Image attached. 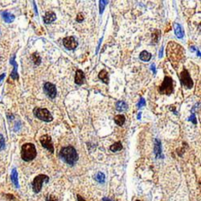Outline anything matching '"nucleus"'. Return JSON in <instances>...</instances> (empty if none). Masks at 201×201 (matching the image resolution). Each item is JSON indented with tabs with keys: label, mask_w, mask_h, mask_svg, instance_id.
<instances>
[{
	"label": "nucleus",
	"mask_w": 201,
	"mask_h": 201,
	"mask_svg": "<svg viewBox=\"0 0 201 201\" xmlns=\"http://www.w3.org/2000/svg\"><path fill=\"white\" fill-rule=\"evenodd\" d=\"M10 64L13 66V71L11 73L10 77L12 80H18L19 79V74H18V64L15 61V55L14 54L12 57H11Z\"/></svg>",
	"instance_id": "11"
},
{
	"label": "nucleus",
	"mask_w": 201,
	"mask_h": 201,
	"mask_svg": "<svg viewBox=\"0 0 201 201\" xmlns=\"http://www.w3.org/2000/svg\"><path fill=\"white\" fill-rule=\"evenodd\" d=\"M46 201H58V200L54 195H48V196H47Z\"/></svg>",
	"instance_id": "29"
},
{
	"label": "nucleus",
	"mask_w": 201,
	"mask_h": 201,
	"mask_svg": "<svg viewBox=\"0 0 201 201\" xmlns=\"http://www.w3.org/2000/svg\"><path fill=\"white\" fill-rule=\"evenodd\" d=\"M141 115H142V113H141V112L139 113V114H138V117H137V118L139 119V120H140V118H141Z\"/></svg>",
	"instance_id": "36"
},
{
	"label": "nucleus",
	"mask_w": 201,
	"mask_h": 201,
	"mask_svg": "<svg viewBox=\"0 0 201 201\" xmlns=\"http://www.w3.org/2000/svg\"><path fill=\"white\" fill-rule=\"evenodd\" d=\"M83 20H84V15H83V14L79 13L77 15V16H76V21H77L78 23H81V22H82Z\"/></svg>",
	"instance_id": "27"
},
{
	"label": "nucleus",
	"mask_w": 201,
	"mask_h": 201,
	"mask_svg": "<svg viewBox=\"0 0 201 201\" xmlns=\"http://www.w3.org/2000/svg\"><path fill=\"white\" fill-rule=\"evenodd\" d=\"M85 81V74L81 70H76V76H75V83L78 85H81L84 83Z\"/></svg>",
	"instance_id": "13"
},
{
	"label": "nucleus",
	"mask_w": 201,
	"mask_h": 201,
	"mask_svg": "<svg viewBox=\"0 0 201 201\" xmlns=\"http://www.w3.org/2000/svg\"><path fill=\"white\" fill-rule=\"evenodd\" d=\"M60 156L66 163L73 166L77 160H78V155L76 149L72 146H66L61 149L60 152Z\"/></svg>",
	"instance_id": "2"
},
{
	"label": "nucleus",
	"mask_w": 201,
	"mask_h": 201,
	"mask_svg": "<svg viewBox=\"0 0 201 201\" xmlns=\"http://www.w3.org/2000/svg\"><path fill=\"white\" fill-rule=\"evenodd\" d=\"M179 79L181 81V83L183 85L188 88V89H191L193 87V81L191 79L190 74L188 73L187 69H183L179 75Z\"/></svg>",
	"instance_id": "7"
},
{
	"label": "nucleus",
	"mask_w": 201,
	"mask_h": 201,
	"mask_svg": "<svg viewBox=\"0 0 201 201\" xmlns=\"http://www.w3.org/2000/svg\"><path fill=\"white\" fill-rule=\"evenodd\" d=\"M128 109V106L127 104L123 102V101H119L118 102L116 103V109L119 111V112H122V111H125L126 109Z\"/></svg>",
	"instance_id": "19"
},
{
	"label": "nucleus",
	"mask_w": 201,
	"mask_h": 201,
	"mask_svg": "<svg viewBox=\"0 0 201 201\" xmlns=\"http://www.w3.org/2000/svg\"><path fill=\"white\" fill-rule=\"evenodd\" d=\"M103 201H113V200H110L109 198L107 197H104L103 198Z\"/></svg>",
	"instance_id": "35"
},
{
	"label": "nucleus",
	"mask_w": 201,
	"mask_h": 201,
	"mask_svg": "<svg viewBox=\"0 0 201 201\" xmlns=\"http://www.w3.org/2000/svg\"><path fill=\"white\" fill-rule=\"evenodd\" d=\"M99 79L102 80L103 82L106 84H109V76H108V72L106 69H102L98 74Z\"/></svg>",
	"instance_id": "17"
},
{
	"label": "nucleus",
	"mask_w": 201,
	"mask_h": 201,
	"mask_svg": "<svg viewBox=\"0 0 201 201\" xmlns=\"http://www.w3.org/2000/svg\"><path fill=\"white\" fill-rule=\"evenodd\" d=\"M175 33L178 38H183L184 36V31L178 23H175Z\"/></svg>",
	"instance_id": "18"
},
{
	"label": "nucleus",
	"mask_w": 201,
	"mask_h": 201,
	"mask_svg": "<svg viewBox=\"0 0 201 201\" xmlns=\"http://www.w3.org/2000/svg\"><path fill=\"white\" fill-rule=\"evenodd\" d=\"M125 116L122 115V114H118V115L115 116L114 118V122L117 125H122L124 123H125Z\"/></svg>",
	"instance_id": "22"
},
{
	"label": "nucleus",
	"mask_w": 201,
	"mask_h": 201,
	"mask_svg": "<svg viewBox=\"0 0 201 201\" xmlns=\"http://www.w3.org/2000/svg\"><path fill=\"white\" fill-rule=\"evenodd\" d=\"M5 148V139L2 134H0V151Z\"/></svg>",
	"instance_id": "26"
},
{
	"label": "nucleus",
	"mask_w": 201,
	"mask_h": 201,
	"mask_svg": "<svg viewBox=\"0 0 201 201\" xmlns=\"http://www.w3.org/2000/svg\"><path fill=\"white\" fill-rule=\"evenodd\" d=\"M1 15L3 17L4 21L7 23H12L14 20H15V15H14L13 14H11L10 13V12L7 11H3V12L1 13Z\"/></svg>",
	"instance_id": "14"
},
{
	"label": "nucleus",
	"mask_w": 201,
	"mask_h": 201,
	"mask_svg": "<svg viewBox=\"0 0 201 201\" xmlns=\"http://www.w3.org/2000/svg\"><path fill=\"white\" fill-rule=\"evenodd\" d=\"M105 179H106L105 175L102 172H99L98 174L97 175V176H96V180L99 182V183H103L105 182Z\"/></svg>",
	"instance_id": "23"
},
{
	"label": "nucleus",
	"mask_w": 201,
	"mask_h": 201,
	"mask_svg": "<svg viewBox=\"0 0 201 201\" xmlns=\"http://www.w3.org/2000/svg\"><path fill=\"white\" fill-rule=\"evenodd\" d=\"M109 149H110V151L113 152H116V151H121V150L122 149V142H114L113 145L110 146Z\"/></svg>",
	"instance_id": "21"
},
{
	"label": "nucleus",
	"mask_w": 201,
	"mask_h": 201,
	"mask_svg": "<svg viewBox=\"0 0 201 201\" xmlns=\"http://www.w3.org/2000/svg\"><path fill=\"white\" fill-rule=\"evenodd\" d=\"M49 181V177L46 175H39L33 179L32 181V189L35 193H39L40 190L42 189L43 183L44 182L48 183Z\"/></svg>",
	"instance_id": "6"
},
{
	"label": "nucleus",
	"mask_w": 201,
	"mask_h": 201,
	"mask_svg": "<svg viewBox=\"0 0 201 201\" xmlns=\"http://www.w3.org/2000/svg\"><path fill=\"white\" fill-rule=\"evenodd\" d=\"M145 105H146V101L143 98H141V100L139 101V102L138 103L137 106H138V108H141V107L144 106Z\"/></svg>",
	"instance_id": "28"
},
{
	"label": "nucleus",
	"mask_w": 201,
	"mask_h": 201,
	"mask_svg": "<svg viewBox=\"0 0 201 201\" xmlns=\"http://www.w3.org/2000/svg\"><path fill=\"white\" fill-rule=\"evenodd\" d=\"M158 92L161 94L170 95L173 92V80L170 76H165L163 82L158 88Z\"/></svg>",
	"instance_id": "4"
},
{
	"label": "nucleus",
	"mask_w": 201,
	"mask_h": 201,
	"mask_svg": "<svg viewBox=\"0 0 201 201\" xmlns=\"http://www.w3.org/2000/svg\"><path fill=\"white\" fill-rule=\"evenodd\" d=\"M37 151L36 146L32 143H25L21 148V157L25 162H30L36 157Z\"/></svg>",
	"instance_id": "3"
},
{
	"label": "nucleus",
	"mask_w": 201,
	"mask_h": 201,
	"mask_svg": "<svg viewBox=\"0 0 201 201\" xmlns=\"http://www.w3.org/2000/svg\"><path fill=\"white\" fill-rule=\"evenodd\" d=\"M56 20V14L53 11H48L45 14V15L43 16V22L46 24H49V23H53V21Z\"/></svg>",
	"instance_id": "12"
},
{
	"label": "nucleus",
	"mask_w": 201,
	"mask_h": 201,
	"mask_svg": "<svg viewBox=\"0 0 201 201\" xmlns=\"http://www.w3.org/2000/svg\"><path fill=\"white\" fill-rule=\"evenodd\" d=\"M167 54L173 66L177 67L184 56V51L179 44L174 41H171L167 44Z\"/></svg>",
	"instance_id": "1"
},
{
	"label": "nucleus",
	"mask_w": 201,
	"mask_h": 201,
	"mask_svg": "<svg viewBox=\"0 0 201 201\" xmlns=\"http://www.w3.org/2000/svg\"><path fill=\"white\" fill-rule=\"evenodd\" d=\"M32 60L34 63H35V64L39 65L40 64V61H41V58L40 57V56L37 53H34L32 56Z\"/></svg>",
	"instance_id": "25"
},
{
	"label": "nucleus",
	"mask_w": 201,
	"mask_h": 201,
	"mask_svg": "<svg viewBox=\"0 0 201 201\" xmlns=\"http://www.w3.org/2000/svg\"><path fill=\"white\" fill-rule=\"evenodd\" d=\"M43 91L47 96H48L51 98H55L56 96V88L53 84L50 82H46L43 86Z\"/></svg>",
	"instance_id": "9"
},
{
	"label": "nucleus",
	"mask_w": 201,
	"mask_h": 201,
	"mask_svg": "<svg viewBox=\"0 0 201 201\" xmlns=\"http://www.w3.org/2000/svg\"><path fill=\"white\" fill-rule=\"evenodd\" d=\"M77 200H78V201H86L84 199V198L81 197V195H77Z\"/></svg>",
	"instance_id": "33"
},
{
	"label": "nucleus",
	"mask_w": 201,
	"mask_h": 201,
	"mask_svg": "<svg viewBox=\"0 0 201 201\" xmlns=\"http://www.w3.org/2000/svg\"><path fill=\"white\" fill-rule=\"evenodd\" d=\"M63 43H64V46L69 50H74L78 46V43L76 42V39L73 36L65 37L63 40Z\"/></svg>",
	"instance_id": "10"
},
{
	"label": "nucleus",
	"mask_w": 201,
	"mask_h": 201,
	"mask_svg": "<svg viewBox=\"0 0 201 201\" xmlns=\"http://www.w3.org/2000/svg\"><path fill=\"white\" fill-rule=\"evenodd\" d=\"M139 58H140V60H142V61L147 62L151 58V54L148 53V52H146V51H142V53H140Z\"/></svg>",
	"instance_id": "20"
},
{
	"label": "nucleus",
	"mask_w": 201,
	"mask_h": 201,
	"mask_svg": "<svg viewBox=\"0 0 201 201\" xmlns=\"http://www.w3.org/2000/svg\"><path fill=\"white\" fill-rule=\"evenodd\" d=\"M151 70H152V71H153V73H154V74H156V69H155V64H151Z\"/></svg>",
	"instance_id": "31"
},
{
	"label": "nucleus",
	"mask_w": 201,
	"mask_h": 201,
	"mask_svg": "<svg viewBox=\"0 0 201 201\" xmlns=\"http://www.w3.org/2000/svg\"><path fill=\"white\" fill-rule=\"evenodd\" d=\"M33 113H34L35 117H36L37 118L40 119L42 121H44V122H52L53 119V115L45 108L43 109V108L36 107V108H35L34 110H33Z\"/></svg>",
	"instance_id": "5"
},
{
	"label": "nucleus",
	"mask_w": 201,
	"mask_h": 201,
	"mask_svg": "<svg viewBox=\"0 0 201 201\" xmlns=\"http://www.w3.org/2000/svg\"><path fill=\"white\" fill-rule=\"evenodd\" d=\"M11 181L15 185V187L16 188H20V184H19V179H18V172H17L16 169L13 168L11 171Z\"/></svg>",
	"instance_id": "16"
},
{
	"label": "nucleus",
	"mask_w": 201,
	"mask_h": 201,
	"mask_svg": "<svg viewBox=\"0 0 201 201\" xmlns=\"http://www.w3.org/2000/svg\"><path fill=\"white\" fill-rule=\"evenodd\" d=\"M136 201H140V200H136Z\"/></svg>",
	"instance_id": "37"
},
{
	"label": "nucleus",
	"mask_w": 201,
	"mask_h": 201,
	"mask_svg": "<svg viewBox=\"0 0 201 201\" xmlns=\"http://www.w3.org/2000/svg\"><path fill=\"white\" fill-rule=\"evenodd\" d=\"M162 52H163V47H162L161 49H160V53H159V55H158L159 58H161L162 56Z\"/></svg>",
	"instance_id": "34"
},
{
	"label": "nucleus",
	"mask_w": 201,
	"mask_h": 201,
	"mask_svg": "<svg viewBox=\"0 0 201 201\" xmlns=\"http://www.w3.org/2000/svg\"><path fill=\"white\" fill-rule=\"evenodd\" d=\"M5 76H6V73H2V74L0 75V83H1V81H2L4 78H5Z\"/></svg>",
	"instance_id": "32"
},
{
	"label": "nucleus",
	"mask_w": 201,
	"mask_h": 201,
	"mask_svg": "<svg viewBox=\"0 0 201 201\" xmlns=\"http://www.w3.org/2000/svg\"><path fill=\"white\" fill-rule=\"evenodd\" d=\"M189 121H191V122H193L194 124H196V123H197V121H196V118H195V116L194 113H192L191 117L189 118Z\"/></svg>",
	"instance_id": "30"
},
{
	"label": "nucleus",
	"mask_w": 201,
	"mask_h": 201,
	"mask_svg": "<svg viewBox=\"0 0 201 201\" xmlns=\"http://www.w3.org/2000/svg\"><path fill=\"white\" fill-rule=\"evenodd\" d=\"M155 154L157 158H162L163 156L162 155V148H161V142L158 139L155 140Z\"/></svg>",
	"instance_id": "15"
},
{
	"label": "nucleus",
	"mask_w": 201,
	"mask_h": 201,
	"mask_svg": "<svg viewBox=\"0 0 201 201\" xmlns=\"http://www.w3.org/2000/svg\"><path fill=\"white\" fill-rule=\"evenodd\" d=\"M40 142L41 145L43 146L47 150H48L51 153L54 152V147H53V142H52V138L48 134H44V135L41 136L40 139Z\"/></svg>",
	"instance_id": "8"
},
{
	"label": "nucleus",
	"mask_w": 201,
	"mask_h": 201,
	"mask_svg": "<svg viewBox=\"0 0 201 201\" xmlns=\"http://www.w3.org/2000/svg\"><path fill=\"white\" fill-rule=\"evenodd\" d=\"M108 1H106V0H101L100 1V6H99V8H100V14L102 15L104 11V9H105V7L108 4Z\"/></svg>",
	"instance_id": "24"
}]
</instances>
